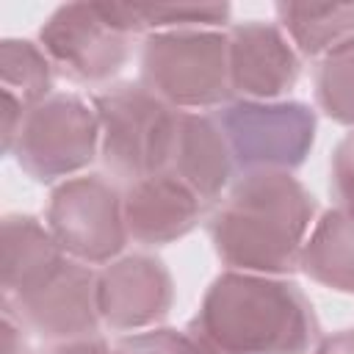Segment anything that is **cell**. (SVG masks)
<instances>
[{
	"instance_id": "ac0fdd59",
	"label": "cell",
	"mask_w": 354,
	"mask_h": 354,
	"mask_svg": "<svg viewBox=\"0 0 354 354\" xmlns=\"http://www.w3.org/2000/svg\"><path fill=\"white\" fill-rule=\"evenodd\" d=\"M313 83L318 108L329 119L354 127V39L321 55Z\"/></svg>"
},
{
	"instance_id": "30bf717a",
	"label": "cell",
	"mask_w": 354,
	"mask_h": 354,
	"mask_svg": "<svg viewBox=\"0 0 354 354\" xmlns=\"http://www.w3.org/2000/svg\"><path fill=\"white\" fill-rule=\"evenodd\" d=\"M174 301L171 274L158 257L127 254L97 274V307L105 326L136 332L163 321Z\"/></svg>"
},
{
	"instance_id": "3957f363",
	"label": "cell",
	"mask_w": 354,
	"mask_h": 354,
	"mask_svg": "<svg viewBox=\"0 0 354 354\" xmlns=\"http://www.w3.org/2000/svg\"><path fill=\"white\" fill-rule=\"evenodd\" d=\"M100 119V155L124 185L163 174L171 158L177 116L141 83H113L91 100Z\"/></svg>"
},
{
	"instance_id": "8992f818",
	"label": "cell",
	"mask_w": 354,
	"mask_h": 354,
	"mask_svg": "<svg viewBox=\"0 0 354 354\" xmlns=\"http://www.w3.org/2000/svg\"><path fill=\"white\" fill-rule=\"evenodd\" d=\"M97 149L100 119L94 105L75 94H50L22 116L8 155L33 180L53 183L86 169Z\"/></svg>"
},
{
	"instance_id": "ffe728a7",
	"label": "cell",
	"mask_w": 354,
	"mask_h": 354,
	"mask_svg": "<svg viewBox=\"0 0 354 354\" xmlns=\"http://www.w3.org/2000/svg\"><path fill=\"white\" fill-rule=\"evenodd\" d=\"M111 354H199L188 332L177 329H147L124 335L113 343Z\"/></svg>"
},
{
	"instance_id": "7a4b0ae2",
	"label": "cell",
	"mask_w": 354,
	"mask_h": 354,
	"mask_svg": "<svg viewBox=\"0 0 354 354\" xmlns=\"http://www.w3.org/2000/svg\"><path fill=\"white\" fill-rule=\"evenodd\" d=\"M315 216L313 194L290 171H246L210 218V241L230 271L282 277L299 268Z\"/></svg>"
},
{
	"instance_id": "9a60e30c",
	"label": "cell",
	"mask_w": 354,
	"mask_h": 354,
	"mask_svg": "<svg viewBox=\"0 0 354 354\" xmlns=\"http://www.w3.org/2000/svg\"><path fill=\"white\" fill-rule=\"evenodd\" d=\"M53 64L44 50L28 39L0 41V88H3V152L8 155L22 116L50 97Z\"/></svg>"
},
{
	"instance_id": "7402d4cb",
	"label": "cell",
	"mask_w": 354,
	"mask_h": 354,
	"mask_svg": "<svg viewBox=\"0 0 354 354\" xmlns=\"http://www.w3.org/2000/svg\"><path fill=\"white\" fill-rule=\"evenodd\" d=\"M3 354H30L28 351V343H25V329L3 313Z\"/></svg>"
},
{
	"instance_id": "d6986e66",
	"label": "cell",
	"mask_w": 354,
	"mask_h": 354,
	"mask_svg": "<svg viewBox=\"0 0 354 354\" xmlns=\"http://www.w3.org/2000/svg\"><path fill=\"white\" fill-rule=\"evenodd\" d=\"M130 14L138 33L149 36L163 30H221L232 8L227 3H133Z\"/></svg>"
},
{
	"instance_id": "9c48e42d",
	"label": "cell",
	"mask_w": 354,
	"mask_h": 354,
	"mask_svg": "<svg viewBox=\"0 0 354 354\" xmlns=\"http://www.w3.org/2000/svg\"><path fill=\"white\" fill-rule=\"evenodd\" d=\"M3 313L39 337L44 348L100 340L97 271L69 257L47 285L19 301L3 304Z\"/></svg>"
},
{
	"instance_id": "5b68a950",
	"label": "cell",
	"mask_w": 354,
	"mask_h": 354,
	"mask_svg": "<svg viewBox=\"0 0 354 354\" xmlns=\"http://www.w3.org/2000/svg\"><path fill=\"white\" fill-rule=\"evenodd\" d=\"M141 86L174 111L227 105L232 94L227 33L163 30L141 47Z\"/></svg>"
},
{
	"instance_id": "44dd1931",
	"label": "cell",
	"mask_w": 354,
	"mask_h": 354,
	"mask_svg": "<svg viewBox=\"0 0 354 354\" xmlns=\"http://www.w3.org/2000/svg\"><path fill=\"white\" fill-rule=\"evenodd\" d=\"M329 191L337 202V210L354 218V133H348L332 152Z\"/></svg>"
},
{
	"instance_id": "7c38bea8",
	"label": "cell",
	"mask_w": 354,
	"mask_h": 354,
	"mask_svg": "<svg viewBox=\"0 0 354 354\" xmlns=\"http://www.w3.org/2000/svg\"><path fill=\"white\" fill-rule=\"evenodd\" d=\"M199 205L202 202L166 171L136 180L122 191L127 238L144 246L171 243L196 227Z\"/></svg>"
},
{
	"instance_id": "e0dca14e",
	"label": "cell",
	"mask_w": 354,
	"mask_h": 354,
	"mask_svg": "<svg viewBox=\"0 0 354 354\" xmlns=\"http://www.w3.org/2000/svg\"><path fill=\"white\" fill-rule=\"evenodd\" d=\"M274 11L290 44L307 58L354 39V3H277Z\"/></svg>"
},
{
	"instance_id": "cb8c5ba5",
	"label": "cell",
	"mask_w": 354,
	"mask_h": 354,
	"mask_svg": "<svg viewBox=\"0 0 354 354\" xmlns=\"http://www.w3.org/2000/svg\"><path fill=\"white\" fill-rule=\"evenodd\" d=\"M39 354H111L105 340H88V343H75V346H55V348H41Z\"/></svg>"
},
{
	"instance_id": "4fadbf2b",
	"label": "cell",
	"mask_w": 354,
	"mask_h": 354,
	"mask_svg": "<svg viewBox=\"0 0 354 354\" xmlns=\"http://www.w3.org/2000/svg\"><path fill=\"white\" fill-rule=\"evenodd\" d=\"M232 155L216 116L180 111L166 174L180 180L199 202L216 199L232 177Z\"/></svg>"
},
{
	"instance_id": "8fae6325",
	"label": "cell",
	"mask_w": 354,
	"mask_h": 354,
	"mask_svg": "<svg viewBox=\"0 0 354 354\" xmlns=\"http://www.w3.org/2000/svg\"><path fill=\"white\" fill-rule=\"evenodd\" d=\"M230 83L232 91L252 102H268L282 97L299 80V53L274 22H238L227 33Z\"/></svg>"
},
{
	"instance_id": "ba28073f",
	"label": "cell",
	"mask_w": 354,
	"mask_h": 354,
	"mask_svg": "<svg viewBox=\"0 0 354 354\" xmlns=\"http://www.w3.org/2000/svg\"><path fill=\"white\" fill-rule=\"evenodd\" d=\"M47 230L77 263H111L127 243L122 194L102 177H72L50 194Z\"/></svg>"
},
{
	"instance_id": "2e32d148",
	"label": "cell",
	"mask_w": 354,
	"mask_h": 354,
	"mask_svg": "<svg viewBox=\"0 0 354 354\" xmlns=\"http://www.w3.org/2000/svg\"><path fill=\"white\" fill-rule=\"evenodd\" d=\"M299 268L324 288L354 293V218L326 210L301 246Z\"/></svg>"
},
{
	"instance_id": "277c9868",
	"label": "cell",
	"mask_w": 354,
	"mask_h": 354,
	"mask_svg": "<svg viewBox=\"0 0 354 354\" xmlns=\"http://www.w3.org/2000/svg\"><path fill=\"white\" fill-rule=\"evenodd\" d=\"M138 36L124 3H66L39 30V47L53 69L75 83H108L124 66Z\"/></svg>"
},
{
	"instance_id": "5bb4252c",
	"label": "cell",
	"mask_w": 354,
	"mask_h": 354,
	"mask_svg": "<svg viewBox=\"0 0 354 354\" xmlns=\"http://www.w3.org/2000/svg\"><path fill=\"white\" fill-rule=\"evenodd\" d=\"M69 254L58 246L47 224L33 216H6L0 238L3 304L19 301L47 285Z\"/></svg>"
},
{
	"instance_id": "603a6c76",
	"label": "cell",
	"mask_w": 354,
	"mask_h": 354,
	"mask_svg": "<svg viewBox=\"0 0 354 354\" xmlns=\"http://www.w3.org/2000/svg\"><path fill=\"white\" fill-rule=\"evenodd\" d=\"M310 354H354V329H343L318 340Z\"/></svg>"
},
{
	"instance_id": "52a82bcc",
	"label": "cell",
	"mask_w": 354,
	"mask_h": 354,
	"mask_svg": "<svg viewBox=\"0 0 354 354\" xmlns=\"http://www.w3.org/2000/svg\"><path fill=\"white\" fill-rule=\"evenodd\" d=\"M216 122L243 174L290 171L304 163L315 138V113L304 102H227Z\"/></svg>"
},
{
	"instance_id": "6da1fadb",
	"label": "cell",
	"mask_w": 354,
	"mask_h": 354,
	"mask_svg": "<svg viewBox=\"0 0 354 354\" xmlns=\"http://www.w3.org/2000/svg\"><path fill=\"white\" fill-rule=\"evenodd\" d=\"M185 332L199 354H310L318 318L299 285L224 271L210 282Z\"/></svg>"
}]
</instances>
